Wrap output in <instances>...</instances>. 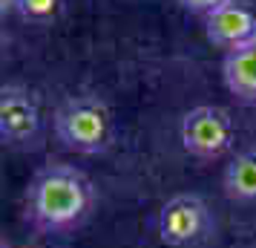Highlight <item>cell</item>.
Here are the masks:
<instances>
[{
  "label": "cell",
  "instance_id": "obj_1",
  "mask_svg": "<svg viewBox=\"0 0 256 248\" xmlns=\"http://www.w3.org/2000/svg\"><path fill=\"white\" fill-rule=\"evenodd\" d=\"M95 208V188L81 167L66 162H46L29 179L24 193L26 219L40 234H72Z\"/></svg>",
  "mask_w": 256,
  "mask_h": 248
},
{
  "label": "cell",
  "instance_id": "obj_2",
  "mask_svg": "<svg viewBox=\"0 0 256 248\" xmlns=\"http://www.w3.org/2000/svg\"><path fill=\"white\" fill-rule=\"evenodd\" d=\"M52 133L60 147L72 153L101 156L116 139V118L110 104L98 93H75L55 107Z\"/></svg>",
  "mask_w": 256,
  "mask_h": 248
},
{
  "label": "cell",
  "instance_id": "obj_3",
  "mask_svg": "<svg viewBox=\"0 0 256 248\" xmlns=\"http://www.w3.org/2000/svg\"><path fill=\"white\" fill-rule=\"evenodd\" d=\"M178 139L190 156H196L202 162H213V159H222L233 150L236 124L224 107L196 104L182 116Z\"/></svg>",
  "mask_w": 256,
  "mask_h": 248
},
{
  "label": "cell",
  "instance_id": "obj_4",
  "mask_svg": "<svg viewBox=\"0 0 256 248\" xmlns=\"http://www.w3.org/2000/svg\"><path fill=\"white\" fill-rule=\"evenodd\" d=\"M44 133V110L40 98L26 84H3L0 87V142L9 150H32L40 144Z\"/></svg>",
  "mask_w": 256,
  "mask_h": 248
},
{
  "label": "cell",
  "instance_id": "obj_5",
  "mask_svg": "<svg viewBox=\"0 0 256 248\" xmlns=\"http://www.w3.org/2000/svg\"><path fill=\"white\" fill-rule=\"evenodd\" d=\"M158 239L170 248H187L208 239L213 231V213L198 193L182 190L158 208Z\"/></svg>",
  "mask_w": 256,
  "mask_h": 248
},
{
  "label": "cell",
  "instance_id": "obj_6",
  "mask_svg": "<svg viewBox=\"0 0 256 248\" xmlns=\"http://www.w3.org/2000/svg\"><path fill=\"white\" fill-rule=\"evenodd\" d=\"M204 35L213 47L236 49L256 41V9L250 0H228L204 18Z\"/></svg>",
  "mask_w": 256,
  "mask_h": 248
},
{
  "label": "cell",
  "instance_id": "obj_7",
  "mask_svg": "<svg viewBox=\"0 0 256 248\" xmlns=\"http://www.w3.org/2000/svg\"><path fill=\"white\" fill-rule=\"evenodd\" d=\"M222 81H224L228 93L236 101L256 104V41L224 52V58H222Z\"/></svg>",
  "mask_w": 256,
  "mask_h": 248
},
{
  "label": "cell",
  "instance_id": "obj_8",
  "mask_svg": "<svg viewBox=\"0 0 256 248\" xmlns=\"http://www.w3.org/2000/svg\"><path fill=\"white\" fill-rule=\"evenodd\" d=\"M224 196L233 202H256V150H236L222 173Z\"/></svg>",
  "mask_w": 256,
  "mask_h": 248
},
{
  "label": "cell",
  "instance_id": "obj_9",
  "mask_svg": "<svg viewBox=\"0 0 256 248\" xmlns=\"http://www.w3.org/2000/svg\"><path fill=\"white\" fill-rule=\"evenodd\" d=\"M64 0H18V18L26 24H52L60 15Z\"/></svg>",
  "mask_w": 256,
  "mask_h": 248
},
{
  "label": "cell",
  "instance_id": "obj_10",
  "mask_svg": "<svg viewBox=\"0 0 256 248\" xmlns=\"http://www.w3.org/2000/svg\"><path fill=\"white\" fill-rule=\"evenodd\" d=\"M222 3H228V0H178V6H182L184 12L202 15V18H208L213 9H219Z\"/></svg>",
  "mask_w": 256,
  "mask_h": 248
},
{
  "label": "cell",
  "instance_id": "obj_11",
  "mask_svg": "<svg viewBox=\"0 0 256 248\" xmlns=\"http://www.w3.org/2000/svg\"><path fill=\"white\" fill-rule=\"evenodd\" d=\"M0 15H3V18L18 15V0H0Z\"/></svg>",
  "mask_w": 256,
  "mask_h": 248
},
{
  "label": "cell",
  "instance_id": "obj_12",
  "mask_svg": "<svg viewBox=\"0 0 256 248\" xmlns=\"http://www.w3.org/2000/svg\"><path fill=\"white\" fill-rule=\"evenodd\" d=\"M3 248H6V245H3Z\"/></svg>",
  "mask_w": 256,
  "mask_h": 248
}]
</instances>
